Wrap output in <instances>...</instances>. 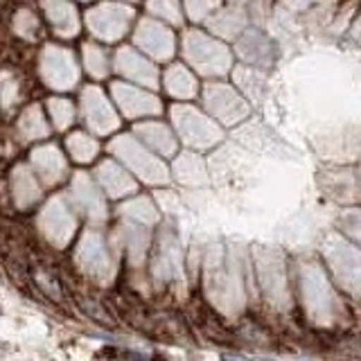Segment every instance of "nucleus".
<instances>
[{
  "instance_id": "10",
  "label": "nucleus",
  "mask_w": 361,
  "mask_h": 361,
  "mask_svg": "<svg viewBox=\"0 0 361 361\" xmlns=\"http://www.w3.org/2000/svg\"><path fill=\"white\" fill-rule=\"evenodd\" d=\"M113 149H116L124 161L127 163H131V165H135V169L145 176V167H142V163L149 167V169H154L156 174H161V176H165V169H161V165H158L152 156H147L138 145H133L131 140H127V138H122V140H118L116 145H113Z\"/></svg>"
},
{
  "instance_id": "8",
  "label": "nucleus",
  "mask_w": 361,
  "mask_h": 361,
  "mask_svg": "<svg viewBox=\"0 0 361 361\" xmlns=\"http://www.w3.org/2000/svg\"><path fill=\"white\" fill-rule=\"evenodd\" d=\"M116 95L120 99L124 113H129V116H142V113H156L158 111V104H156L154 97L138 93V90H133V88L116 86Z\"/></svg>"
},
{
  "instance_id": "13",
  "label": "nucleus",
  "mask_w": 361,
  "mask_h": 361,
  "mask_svg": "<svg viewBox=\"0 0 361 361\" xmlns=\"http://www.w3.org/2000/svg\"><path fill=\"white\" fill-rule=\"evenodd\" d=\"M138 133L145 135V140L149 142L152 147H156L158 152H163V154L174 152L172 135H169V131L165 127H161V124H145V127L138 129Z\"/></svg>"
},
{
  "instance_id": "19",
  "label": "nucleus",
  "mask_w": 361,
  "mask_h": 361,
  "mask_svg": "<svg viewBox=\"0 0 361 361\" xmlns=\"http://www.w3.org/2000/svg\"><path fill=\"white\" fill-rule=\"evenodd\" d=\"M52 116L56 120V127H66L73 118V106L66 99H54L52 102Z\"/></svg>"
},
{
  "instance_id": "1",
  "label": "nucleus",
  "mask_w": 361,
  "mask_h": 361,
  "mask_svg": "<svg viewBox=\"0 0 361 361\" xmlns=\"http://www.w3.org/2000/svg\"><path fill=\"white\" fill-rule=\"evenodd\" d=\"M188 56L201 73H221L228 66V52L219 43H214L201 34H190L188 37Z\"/></svg>"
},
{
  "instance_id": "2",
  "label": "nucleus",
  "mask_w": 361,
  "mask_h": 361,
  "mask_svg": "<svg viewBox=\"0 0 361 361\" xmlns=\"http://www.w3.org/2000/svg\"><path fill=\"white\" fill-rule=\"evenodd\" d=\"M131 18V11L120 5H102L95 11L88 14V25L93 27L95 34L104 39H118L127 27Z\"/></svg>"
},
{
  "instance_id": "14",
  "label": "nucleus",
  "mask_w": 361,
  "mask_h": 361,
  "mask_svg": "<svg viewBox=\"0 0 361 361\" xmlns=\"http://www.w3.org/2000/svg\"><path fill=\"white\" fill-rule=\"evenodd\" d=\"M167 88L176 97H190L195 95V79L188 75L185 68H172L167 73Z\"/></svg>"
},
{
  "instance_id": "18",
  "label": "nucleus",
  "mask_w": 361,
  "mask_h": 361,
  "mask_svg": "<svg viewBox=\"0 0 361 361\" xmlns=\"http://www.w3.org/2000/svg\"><path fill=\"white\" fill-rule=\"evenodd\" d=\"M149 9L156 11V14L169 18V20H174V23L180 18L178 16V3H176V0H152Z\"/></svg>"
},
{
  "instance_id": "15",
  "label": "nucleus",
  "mask_w": 361,
  "mask_h": 361,
  "mask_svg": "<svg viewBox=\"0 0 361 361\" xmlns=\"http://www.w3.org/2000/svg\"><path fill=\"white\" fill-rule=\"evenodd\" d=\"M99 174H102V178H104L106 188H111V190H113V195H120V190H129V188H131L129 178L124 176L116 165H111V163L102 165Z\"/></svg>"
},
{
  "instance_id": "12",
  "label": "nucleus",
  "mask_w": 361,
  "mask_h": 361,
  "mask_svg": "<svg viewBox=\"0 0 361 361\" xmlns=\"http://www.w3.org/2000/svg\"><path fill=\"white\" fill-rule=\"evenodd\" d=\"M34 163H37V167L41 169L43 176L48 180L59 178L61 169H63V161H61V156L54 147H45V149L34 154Z\"/></svg>"
},
{
  "instance_id": "11",
  "label": "nucleus",
  "mask_w": 361,
  "mask_h": 361,
  "mask_svg": "<svg viewBox=\"0 0 361 361\" xmlns=\"http://www.w3.org/2000/svg\"><path fill=\"white\" fill-rule=\"evenodd\" d=\"M45 7H48V16L56 25L61 34H75L77 32V18H75V9L66 3V0H45Z\"/></svg>"
},
{
  "instance_id": "9",
  "label": "nucleus",
  "mask_w": 361,
  "mask_h": 361,
  "mask_svg": "<svg viewBox=\"0 0 361 361\" xmlns=\"http://www.w3.org/2000/svg\"><path fill=\"white\" fill-rule=\"evenodd\" d=\"M118 66H120V71L135 79V82H145V84H154L156 82V71L149 66V63H145L138 54H133L131 50H122L120 56H118Z\"/></svg>"
},
{
  "instance_id": "6",
  "label": "nucleus",
  "mask_w": 361,
  "mask_h": 361,
  "mask_svg": "<svg viewBox=\"0 0 361 361\" xmlns=\"http://www.w3.org/2000/svg\"><path fill=\"white\" fill-rule=\"evenodd\" d=\"M135 39L142 45V48L154 54V56H169L174 48V41H172V34H169L165 27L156 25L152 20H142L140 23V30L135 34Z\"/></svg>"
},
{
  "instance_id": "3",
  "label": "nucleus",
  "mask_w": 361,
  "mask_h": 361,
  "mask_svg": "<svg viewBox=\"0 0 361 361\" xmlns=\"http://www.w3.org/2000/svg\"><path fill=\"white\" fill-rule=\"evenodd\" d=\"M43 75L56 88L73 86V82L77 79V68L73 56L63 50L48 48L43 54Z\"/></svg>"
},
{
  "instance_id": "17",
  "label": "nucleus",
  "mask_w": 361,
  "mask_h": 361,
  "mask_svg": "<svg viewBox=\"0 0 361 361\" xmlns=\"http://www.w3.org/2000/svg\"><path fill=\"white\" fill-rule=\"evenodd\" d=\"M86 63H88V71L97 77L106 73V54L99 48H95V45H86Z\"/></svg>"
},
{
  "instance_id": "5",
  "label": "nucleus",
  "mask_w": 361,
  "mask_h": 361,
  "mask_svg": "<svg viewBox=\"0 0 361 361\" xmlns=\"http://www.w3.org/2000/svg\"><path fill=\"white\" fill-rule=\"evenodd\" d=\"M84 109H86V118L88 124L99 133H106L118 124L116 116L109 106V102L102 97L97 88H88L84 93Z\"/></svg>"
},
{
  "instance_id": "16",
  "label": "nucleus",
  "mask_w": 361,
  "mask_h": 361,
  "mask_svg": "<svg viewBox=\"0 0 361 361\" xmlns=\"http://www.w3.org/2000/svg\"><path fill=\"white\" fill-rule=\"evenodd\" d=\"M68 147H71V152L75 154V158H79V161H88V158H93L97 152L95 140L86 138V135H73V138L68 140Z\"/></svg>"
},
{
  "instance_id": "7",
  "label": "nucleus",
  "mask_w": 361,
  "mask_h": 361,
  "mask_svg": "<svg viewBox=\"0 0 361 361\" xmlns=\"http://www.w3.org/2000/svg\"><path fill=\"white\" fill-rule=\"evenodd\" d=\"M208 104L226 122H235L237 118L246 113V106L235 97V93H231L228 88H221V86H217V88L210 86L208 88Z\"/></svg>"
},
{
  "instance_id": "4",
  "label": "nucleus",
  "mask_w": 361,
  "mask_h": 361,
  "mask_svg": "<svg viewBox=\"0 0 361 361\" xmlns=\"http://www.w3.org/2000/svg\"><path fill=\"white\" fill-rule=\"evenodd\" d=\"M174 116H176L178 129L185 133V140L188 142L210 145V142H214V140L219 138V131L214 129L206 118L197 116L195 111H190V109H176Z\"/></svg>"
}]
</instances>
